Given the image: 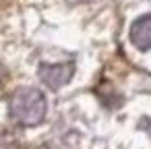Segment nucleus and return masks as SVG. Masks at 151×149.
I'll return each instance as SVG.
<instances>
[{"instance_id": "423d86ee", "label": "nucleus", "mask_w": 151, "mask_h": 149, "mask_svg": "<svg viewBox=\"0 0 151 149\" xmlns=\"http://www.w3.org/2000/svg\"><path fill=\"white\" fill-rule=\"evenodd\" d=\"M66 2H70V4H81V2H89V0H66Z\"/></svg>"}, {"instance_id": "f03ea898", "label": "nucleus", "mask_w": 151, "mask_h": 149, "mask_svg": "<svg viewBox=\"0 0 151 149\" xmlns=\"http://www.w3.org/2000/svg\"><path fill=\"white\" fill-rule=\"evenodd\" d=\"M73 73H75V66L68 64V62H62V64H44L40 68V79L50 89H60V87H64L70 81Z\"/></svg>"}, {"instance_id": "f257e3e1", "label": "nucleus", "mask_w": 151, "mask_h": 149, "mask_svg": "<svg viewBox=\"0 0 151 149\" xmlns=\"http://www.w3.org/2000/svg\"><path fill=\"white\" fill-rule=\"evenodd\" d=\"M11 118L21 126H35L44 122L48 112V101L44 93L35 87H23L11 97Z\"/></svg>"}, {"instance_id": "20e7f679", "label": "nucleus", "mask_w": 151, "mask_h": 149, "mask_svg": "<svg viewBox=\"0 0 151 149\" xmlns=\"http://www.w3.org/2000/svg\"><path fill=\"white\" fill-rule=\"evenodd\" d=\"M0 149H21V143L11 132H0Z\"/></svg>"}, {"instance_id": "39448f33", "label": "nucleus", "mask_w": 151, "mask_h": 149, "mask_svg": "<svg viewBox=\"0 0 151 149\" xmlns=\"http://www.w3.org/2000/svg\"><path fill=\"white\" fill-rule=\"evenodd\" d=\"M2 83H4V73H2V66H0V89H2Z\"/></svg>"}, {"instance_id": "7ed1b4c3", "label": "nucleus", "mask_w": 151, "mask_h": 149, "mask_svg": "<svg viewBox=\"0 0 151 149\" xmlns=\"http://www.w3.org/2000/svg\"><path fill=\"white\" fill-rule=\"evenodd\" d=\"M130 40H132V44H134L141 52H147V50H149V42H151L149 15H143L141 19L134 21V25H132V29H130Z\"/></svg>"}]
</instances>
